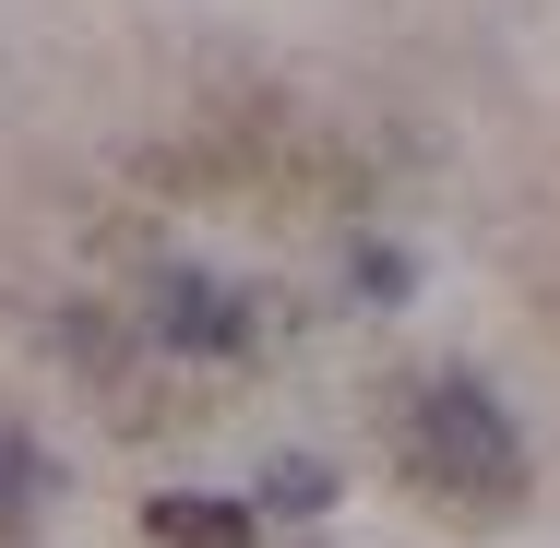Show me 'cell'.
Listing matches in <instances>:
<instances>
[{
  "mask_svg": "<svg viewBox=\"0 0 560 548\" xmlns=\"http://www.w3.org/2000/svg\"><path fill=\"white\" fill-rule=\"evenodd\" d=\"M406 477L418 489H442V501H477V513H501V501H525V441L501 418V394L489 382H418L406 394Z\"/></svg>",
  "mask_w": 560,
  "mask_h": 548,
  "instance_id": "6da1fadb",
  "label": "cell"
},
{
  "mask_svg": "<svg viewBox=\"0 0 560 548\" xmlns=\"http://www.w3.org/2000/svg\"><path fill=\"white\" fill-rule=\"evenodd\" d=\"M143 334L155 346H179V358H238L250 346V299L203 275V263H155V287H143Z\"/></svg>",
  "mask_w": 560,
  "mask_h": 548,
  "instance_id": "7a4b0ae2",
  "label": "cell"
},
{
  "mask_svg": "<svg viewBox=\"0 0 560 548\" xmlns=\"http://www.w3.org/2000/svg\"><path fill=\"white\" fill-rule=\"evenodd\" d=\"M143 537H155V548H250V501L167 489V501H143Z\"/></svg>",
  "mask_w": 560,
  "mask_h": 548,
  "instance_id": "3957f363",
  "label": "cell"
},
{
  "mask_svg": "<svg viewBox=\"0 0 560 548\" xmlns=\"http://www.w3.org/2000/svg\"><path fill=\"white\" fill-rule=\"evenodd\" d=\"M262 501H275V513H323V501H335V477H323L311 453H287V465H262Z\"/></svg>",
  "mask_w": 560,
  "mask_h": 548,
  "instance_id": "277c9868",
  "label": "cell"
},
{
  "mask_svg": "<svg viewBox=\"0 0 560 548\" xmlns=\"http://www.w3.org/2000/svg\"><path fill=\"white\" fill-rule=\"evenodd\" d=\"M36 489H48L36 441H24V430H0V525H12V513H36Z\"/></svg>",
  "mask_w": 560,
  "mask_h": 548,
  "instance_id": "5b68a950",
  "label": "cell"
}]
</instances>
